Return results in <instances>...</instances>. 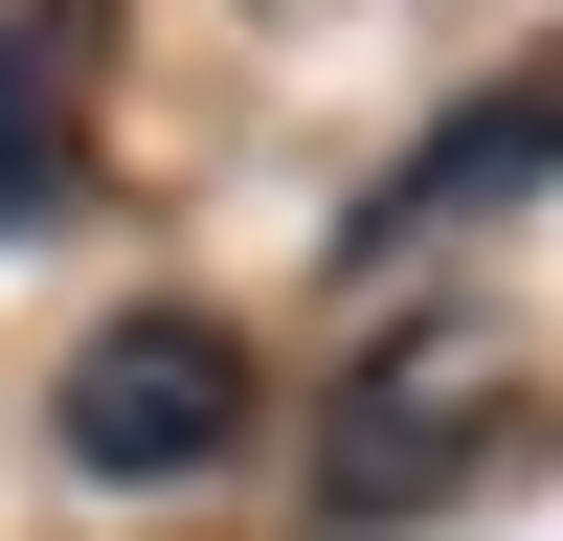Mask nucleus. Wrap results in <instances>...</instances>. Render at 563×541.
Segmentation results:
<instances>
[{
    "label": "nucleus",
    "mask_w": 563,
    "mask_h": 541,
    "mask_svg": "<svg viewBox=\"0 0 563 541\" xmlns=\"http://www.w3.org/2000/svg\"><path fill=\"white\" fill-rule=\"evenodd\" d=\"M249 339H225V316H90V361H68V406H45V429H68V474H113V496H180V474H225V451H249Z\"/></svg>",
    "instance_id": "f257e3e1"
},
{
    "label": "nucleus",
    "mask_w": 563,
    "mask_h": 541,
    "mask_svg": "<svg viewBox=\"0 0 563 541\" xmlns=\"http://www.w3.org/2000/svg\"><path fill=\"white\" fill-rule=\"evenodd\" d=\"M474 451H496V316H406V339L339 384V474H316V519H339V541H361V519H429Z\"/></svg>",
    "instance_id": "f03ea898"
},
{
    "label": "nucleus",
    "mask_w": 563,
    "mask_h": 541,
    "mask_svg": "<svg viewBox=\"0 0 563 541\" xmlns=\"http://www.w3.org/2000/svg\"><path fill=\"white\" fill-rule=\"evenodd\" d=\"M519 180H563V68H519V90H496V113H451L429 158H406L384 203L339 225V270H406V249H429V225H474V203H519Z\"/></svg>",
    "instance_id": "7ed1b4c3"
},
{
    "label": "nucleus",
    "mask_w": 563,
    "mask_h": 541,
    "mask_svg": "<svg viewBox=\"0 0 563 541\" xmlns=\"http://www.w3.org/2000/svg\"><path fill=\"white\" fill-rule=\"evenodd\" d=\"M23 203H45V68L0 45V225H23Z\"/></svg>",
    "instance_id": "20e7f679"
}]
</instances>
